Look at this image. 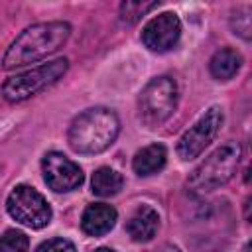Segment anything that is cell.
<instances>
[{"instance_id":"cell-15","label":"cell","mask_w":252,"mask_h":252,"mask_svg":"<svg viewBox=\"0 0 252 252\" xmlns=\"http://www.w3.org/2000/svg\"><path fill=\"white\" fill-rule=\"evenodd\" d=\"M30 250V238L26 232L8 228L0 234V252H28Z\"/></svg>"},{"instance_id":"cell-13","label":"cell","mask_w":252,"mask_h":252,"mask_svg":"<svg viewBox=\"0 0 252 252\" xmlns=\"http://www.w3.org/2000/svg\"><path fill=\"white\" fill-rule=\"evenodd\" d=\"M242 67V55L232 47H222L215 51V55L209 61V71L217 81H228L232 79Z\"/></svg>"},{"instance_id":"cell-7","label":"cell","mask_w":252,"mask_h":252,"mask_svg":"<svg viewBox=\"0 0 252 252\" xmlns=\"http://www.w3.org/2000/svg\"><path fill=\"white\" fill-rule=\"evenodd\" d=\"M222 120H224L222 108L211 106L189 130L183 132V136L179 138L177 148H175L177 156L183 161H191V159L199 158L205 152V148L217 138V134L222 126Z\"/></svg>"},{"instance_id":"cell-12","label":"cell","mask_w":252,"mask_h":252,"mask_svg":"<svg viewBox=\"0 0 252 252\" xmlns=\"http://www.w3.org/2000/svg\"><path fill=\"white\" fill-rule=\"evenodd\" d=\"M167 163V150L163 144H150V146H144L142 150H138L134 154V159H132V169L136 175L140 177H150L158 171H161Z\"/></svg>"},{"instance_id":"cell-6","label":"cell","mask_w":252,"mask_h":252,"mask_svg":"<svg viewBox=\"0 0 252 252\" xmlns=\"http://www.w3.org/2000/svg\"><path fill=\"white\" fill-rule=\"evenodd\" d=\"M6 211L16 222L33 230L47 226L53 217L47 199L35 187L26 183H20L10 191L6 199Z\"/></svg>"},{"instance_id":"cell-16","label":"cell","mask_w":252,"mask_h":252,"mask_svg":"<svg viewBox=\"0 0 252 252\" xmlns=\"http://www.w3.org/2000/svg\"><path fill=\"white\" fill-rule=\"evenodd\" d=\"M159 2H122L120 4V20L124 24H136L138 20H142V16H146L150 10L158 8Z\"/></svg>"},{"instance_id":"cell-1","label":"cell","mask_w":252,"mask_h":252,"mask_svg":"<svg viewBox=\"0 0 252 252\" xmlns=\"http://www.w3.org/2000/svg\"><path fill=\"white\" fill-rule=\"evenodd\" d=\"M69 37H71V24L63 20L39 22L28 26L6 49L2 57V69H16L30 63H37L59 51Z\"/></svg>"},{"instance_id":"cell-11","label":"cell","mask_w":252,"mask_h":252,"mask_svg":"<svg viewBox=\"0 0 252 252\" xmlns=\"http://www.w3.org/2000/svg\"><path fill=\"white\" fill-rule=\"evenodd\" d=\"M159 228V215L150 205H140L126 220V232L134 242H150Z\"/></svg>"},{"instance_id":"cell-9","label":"cell","mask_w":252,"mask_h":252,"mask_svg":"<svg viewBox=\"0 0 252 252\" xmlns=\"http://www.w3.org/2000/svg\"><path fill=\"white\" fill-rule=\"evenodd\" d=\"M181 37V20L175 12H161L154 16L142 30V43L154 53H165L177 45Z\"/></svg>"},{"instance_id":"cell-17","label":"cell","mask_w":252,"mask_h":252,"mask_svg":"<svg viewBox=\"0 0 252 252\" xmlns=\"http://www.w3.org/2000/svg\"><path fill=\"white\" fill-rule=\"evenodd\" d=\"M230 30L232 33L240 35L244 41L250 39V6H242V8H236V12L230 16Z\"/></svg>"},{"instance_id":"cell-3","label":"cell","mask_w":252,"mask_h":252,"mask_svg":"<svg viewBox=\"0 0 252 252\" xmlns=\"http://www.w3.org/2000/svg\"><path fill=\"white\" fill-rule=\"evenodd\" d=\"M240 144L238 142H226L213 150L189 175L187 185L195 193H211L215 189H220L226 185L238 167L240 161Z\"/></svg>"},{"instance_id":"cell-2","label":"cell","mask_w":252,"mask_h":252,"mask_svg":"<svg viewBox=\"0 0 252 252\" xmlns=\"http://www.w3.org/2000/svg\"><path fill=\"white\" fill-rule=\"evenodd\" d=\"M120 132L118 114L106 106H93L77 114L67 130V144L75 154L94 156L108 150Z\"/></svg>"},{"instance_id":"cell-14","label":"cell","mask_w":252,"mask_h":252,"mask_svg":"<svg viewBox=\"0 0 252 252\" xmlns=\"http://www.w3.org/2000/svg\"><path fill=\"white\" fill-rule=\"evenodd\" d=\"M122 187H124V177H122V173H118L112 167L102 165L93 173L91 191L96 197H114L122 191Z\"/></svg>"},{"instance_id":"cell-19","label":"cell","mask_w":252,"mask_h":252,"mask_svg":"<svg viewBox=\"0 0 252 252\" xmlns=\"http://www.w3.org/2000/svg\"><path fill=\"white\" fill-rule=\"evenodd\" d=\"M94 252H116V250H112V248H106V246H100V248H96Z\"/></svg>"},{"instance_id":"cell-10","label":"cell","mask_w":252,"mask_h":252,"mask_svg":"<svg viewBox=\"0 0 252 252\" xmlns=\"http://www.w3.org/2000/svg\"><path fill=\"white\" fill-rule=\"evenodd\" d=\"M118 213L112 205L106 203H93L83 211L81 217V230L87 236H104L106 232H110L116 224Z\"/></svg>"},{"instance_id":"cell-4","label":"cell","mask_w":252,"mask_h":252,"mask_svg":"<svg viewBox=\"0 0 252 252\" xmlns=\"http://www.w3.org/2000/svg\"><path fill=\"white\" fill-rule=\"evenodd\" d=\"M69 69L67 57H57L53 61L41 63L33 69H28L24 73H16L8 77L2 85V96L8 102H24L41 91L55 85Z\"/></svg>"},{"instance_id":"cell-5","label":"cell","mask_w":252,"mask_h":252,"mask_svg":"<svg viewBox=\"0 0 252 252\" xmlns=\"http://www.w3.org/2000/svg\"><path fill=\"white\" fill-rule=\"evenodd\" d=\"M179 89L169 75L154 77L138 94V116L146 128H158L175 112Z\"/></svg>"},{"instance_id":"cell-18","label":"cell","mask_w":252,"mask_h":252,"mask_svg":"<svg viewBox=\"0 0 252 252\" xmlns=\"http://www.w3.org/2000/svg\"><path fill=\"white\" fill-rule=\"evenodd\" d=\"M35 252H77L75 244L67 238H49V240H43Z\"/></svg>"},{"instance_id":"cell-8","label":"cell","mask_w":252,"mask_h":252,"mask_svg":"<svg viewBox=\"0 0 252 252\" xmlns=\"http://www.w3.org/2000/svg\"><path fill=\"white\" fill-rule=\"evenodd\" d=\"M41 173L45 185L55 193H69L83 185L85 173L77 161L61 152H47L41 159Z\"/></svg>"}]
</instances>
